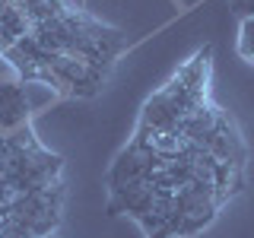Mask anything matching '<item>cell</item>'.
<instances>
[{"instance_id":"cell-8","label":"cell","mask_w":254,"mask_h":238,"mask_svg":"<svg viewBox=\"0 0 254 238\" xmlns=\"http://www.w3.org/2000/svg\"><path fill=\"white\" fill-rule=\"evenodd\" d=\"M238 16H254V0H229Z\"/></svg>"},{"instance_id":"cell-11","label":"cell","mask_w":254,"mask_h":238,"mask_svg":"<svg viewBox=\"0 0 254 238\" xmlns=\"http://www.w3.org/2000/svg\"><path fill=\"white\" fill-rule=\"evenodd\" d=\"M48 238H54V235H48Z\"/></svg>"},{"instance_id":"cell-5","label":"cell","mask_w":254,"mask_h":238,"mask_svg":"<svg viewBox=\"0 0 254 238\" xmlns=\"http://www.w3.org/2000/svg\"><path fill=\"white\" fill-rule=\"evenodd\" d=\"M29 32H32V22L26 19V13L16 3H10L6 10H0V54H6L19 38H26Z\"/></svg>"},{"instance_id":"cell-4","label":"cell","mask_w":254,"mask_h":238,"mask_svg":"<svg viewBox=\"0 0 254 238\" xmlns=\"http://www.w3.org/2000/svg\"><path fill=\"white\" fill-rule=\"evenodd\" d=\"M32 118V102L22 83H0V133H13L26 127Z\"/></svg>"},{"instance_id":"cell-6","label":"cell","mask_w":254,"mask_h":238,"mask_svg":"<svg viewBox=\"0 0 254 238\" xmlns=\"http://www.w3.org/2000/svg\"><path fill=\"white\" fill-rule=\"evenodd\" d=\"M16 6H19L22 13H26V19L32 26H38V22H48V19H58L70 10V0H13Z\"/></svg>"},{"instance_id":"cell-1","label":"cell","mask_w":254,"mask_h":238,"mask_svg":"<svg viewBox=\"0 0 254 238\" xmlns=\"http://www.w3.org/2000/svg\"><path fill=\"white\" fill-rule=\"evenodd\" d=\"M61 210H64V184H54L45 190L19 194L0 222H13V226L32 232L35 238H48L54 235V229L61 222Z\"/></svg>"},{"instance_id":"cell-3","label":"cell","mask_w":254,"mask_h":238,"mask_svg":"<svg viewBox=\"0 0 254 238\" xmlns=\"http://www.w3.org/2000/svg\"><path fill=\"white\" fill-rule=\"evenodd\" d=\"M190 146L200 149V153H206V156H213V159H219V162L242 165V169H245V156H248V153H245V143H242L235 124H232V118H229L226 111H219V118L206 127Z\"/></svg>"},{"instance_id":"cell-2","label":"cell","mask_w":254,"mask_h":238,"mask_svg":"<svg viewBox=\"0 0 254 238\" xmlns=\"http://www.w3.org/2000/svg\"><path fill=\"white\" fill-rule=\"evenodd\" d=\"M105 79H108V70L95 67V63H86L79 58H70V54H51L42 67L38 83L51 86V89L61 92V95L92 99V95L105 86Z\"/></svg>"},{"instance_id":"cell-9","label":"cell","mask_w":254,"mask_h":238,"mask_svg":"<svg viewBox=\"0 0 254 238\" xmlns=\"http://www.w3.org/2000/svg\"><path fill=\"white\" fill-rule=\"evenodd\" d=\"M13 3V0H0V10H6V6H10Z\"/></svg>"},{"instance_id":"cell-7","label":"cell","mask_w":254,"mask_h":238,"mask_svg":"<svg viewBox=\"0 0 254 238\" xmlns=\"http://www.w3.org/2000/svg\"><path fill=\"white\" fill-rule=\"evenodd\" d=\"M238 54L254 63V16H242L238 22Z\"/></svg>"},{"instance_id":"cell-10","label":"cell","mask_w":254,"mask_h":238,"mask_svg":"<svg viewBox=\"0 0 254 238\" xmlns=\"http://www.w3.org/2000/svg\"><path fill=\"white\" fill-rule=\"evenodd\" d=\"M0 140H3V133H0Z\"/></svg>"}]
</instances>
